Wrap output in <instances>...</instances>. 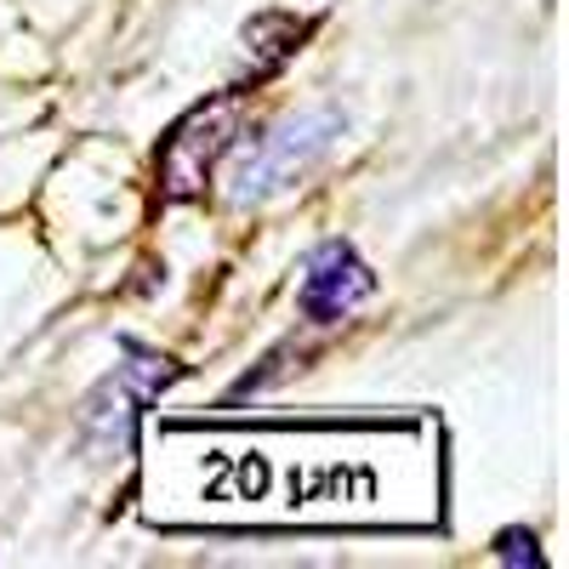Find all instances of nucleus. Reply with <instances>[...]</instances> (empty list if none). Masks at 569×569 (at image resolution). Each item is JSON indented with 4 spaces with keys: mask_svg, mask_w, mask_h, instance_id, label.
Masks as SVG:
<instances>
[{
    "mask_svg": "<svg viewBox=\"0 0 569 569\" xmlns=\"http://www.w3.org/2000/svg\"><path fill=\"white\" fill-rule=\"evenodd\" d=\"M337 131H342V120L330 114V109L284 114L279 126H268L251 149L233 160L228 194L240 200V206H257V200H273V194H284V188H297L325 160V149L337 142Z\"/></svg>",
    "mask_w": 569,
    "mask_h": 569,
    "instance_id": "f257e3e1",
    "label": "nucleus"
},
{
    "mask_svg": "<svg viewBox=\"0 0 569 569\" xmlns=\"http://www.w3.org/2000/svg\"><path fill=\"white\" fill-rule=\"evenodd\" d=\"M177 376H182V365L126 342V365H114V376H103V382L86 393V405H80V445L91 456H126L142 405L160 399Z\"/></svg>",
    "mask_w": 569,
    "mask_h": 569,
    "instance_id": "f03ea898",
    "label": "nucleus"
},
{
    "mask_svg": "<svg viewBox=\"0 0 569 569\" xmlns=\"http://www.w3.org/2000/svg\"><path fill=\"white\" fill-rule=\"evenodd\" d=\"M240 114H246V91H222V98L194 103L171 126V137L160 142V194L171 206L206 194L217 160L233 149V137H240Z\"/></svg>",
    "mask_w": 569,
    "mask_h": 569,
    "instance_id": "7ed1b4c3",
    "label": "nucleus"
},
{
    "mask_svg": "<svg viewBox=\"0 0 569 569\" xmlns=\"http://www.w3.org/2000/svg\"><path fill=\"white\" fill-rule=\"evenodd\" d=\"M370 291H376V273L359 262V251H353L348 240H325V246L308 257V268H302L297 308H302V319H313V325H337V319H348L359 302H370Z\"/></svg>",
    "mask_w": 569,
    "mask_h": 569,
    "instance_id": "20e7f679",
    "label": "nucleus"
},
{
    "mask_svg": "<svg viewBox=\"0 0 569 569\" xmlns=\"http://www.w3.org/2000/svg\"><path fill=\"white\" fill-rule=\"evenodd\" d=\"M308 34V23H297V18H284V12H262L251 29H246V52L257 58V69L251 74H273L284 58L297 52V40Z\"/></svg>",
    "mask_w": 569,
    "mask_h": 569,
    "instance_id": "39448f33",
    "label": "nucleus"
},
{
    "mask_svg": "<svg viewBox=\"0 0 569 569\" xmlns=\"http://www.w3.org/2000/svg\"><path fill=\"white\" fill-rule=\"evenodd\" d=\"M496 558H501V563H530V569H547V558L536 552V536H530V530H501V536H496Z\"/></svg>",
    "mask_w": 569,
    "mask_h": 569,
    "instance_id": "423d86ee",
    "label": "nucleus"
}]
</instances>
